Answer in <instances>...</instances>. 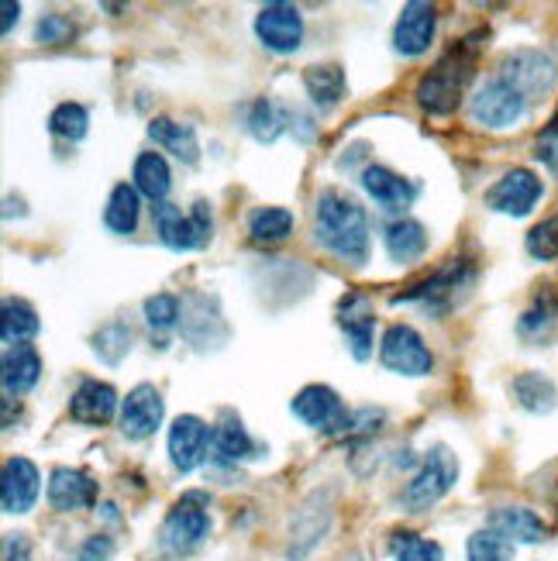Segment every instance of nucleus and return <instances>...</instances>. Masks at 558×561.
Here are the masks:
<instances>
[{
	"mask_svg": "<svg viewBox=\"0 0 558 561\" xmlns=\"http://www.w3.org/2000/svg\"><path fill=\"white\" fill-rule=\"evenodd\" d=\"M314 221H318L314 234L331 255L352 265H362L369 259V221L355 197L342 190H324L318 197V207H314Z\"/></svg>",
	"mask_w": 558,
	"mask_h": 561,
	"instance_id": "nucleus-1",
	"label": "nucleus"
},
{
	"mask_svg": "<svg viewBox=\"0 0 558 561\" xmlns=\"http://www.w3.org/2000/svg\"><path fill=\"white\" fill-rule=\"evenodd\" d=\"M472 66H476V38H463L421 77L418 93H414L418 104L434 117H448L458 107V101H463Z\"/></svg>",
	"mask_w": 558,
	"mask_h": 561,
	"instance_id": "nucleus-2",
	"label": "nucleus"
},
{
	"mask_svg": "<svg viewBox=\"0 0 558 561\" xmlns=\"http://www.w3.org/2000/svg\"><path fill=\"white\" fill-rule=\"evenodd\" d=\"M455 482H458V458L452 455V448L434 445L424 458L421 472L403 490V506L410 514H424V510H431L442 496L452 493Z\"/></svg>",
	"mask_w": 558,
	"mask_h": 561,
	"instance_id": "nucleus-3",
	"label": "nucleus"
},
{
	"mask_svg": "<svg viewBox=\"0 0 558 561\" xmlns=\"http://www.w3.org/2000/svg\"><path fill=\"white\" fill-rule=\"evenodd\" d=\"M207 534H210V514L204 506V496H183L159 527V548L166 554H190L207 541Z\"/></svg>",
	"mask_w": 558,
	"mask_h": 561,
	"instance_id": "nucleus-4",
	"label": "nucleus"
},
{
	"mask_svg": "<svg viewBox=\"0 0 558 561\" xmlns=\"http://www.w3.org/2000/svg\"><path fill=\"white\" fill-rule=\"evenodd\" d=\"M472 276H476V270H472L469 259H452L434 276H428L424 283L410 286L407 293L394 297V304H424L434 313H448L452 304L458 300V293L472 283Z\"/></svg>",
	"mask_w": 558,
	"mask_h": 561,
	"instance_id": "nucleus-5",
	"label": "nucleus"
},
{
	"mask_svg": "<svg viewBox=\"0 0 558 561\" xmlns=\"http://www.w3.org/2000/svg\"><path fill=\"white\" fill-rule=\"evenodd\" d=\"M500 77L511 83L524 101H542L555 90L558 69L551 56H545L542 48H514L511 56H503L500 62Z\"/></svg>",
	"mask_w": 558,
	"mask_h": 561,
	"instance_id": "nucleus-6",
	"label": "nucleus"
},
{
	"mask_svg": "<svg viewBox=\"0 0 558 561\" xmlns=\"http://www.w3.org/2000/svg\"><path fill=\"white\" fill-rule=\"evenodd\" d=\"M524 111H527V101L503 77L487 80L469 101V114H472L476 125L493 128V131L517 125V121L524 117Z\"/></svg>",
	"mask_w": 558,
	"mask_h": 561,
	"instance_id": "nucleus-7",
	"label": "nucleus"
},
{
	"mask_svg": "<svg viewBox=\"0 0 558 561\" xmlns=\"http://www.w3.org/2000/svg\"><path fill=\"white\" fill-rule=\"evenodd\" d=\"M294 413L307 427L321 431V434H349L352 431V413L345 410L342 397L321 382L300 389L294 397Z\"/></svg>",
	"mask_w": 558,
	"mask_h": 561,
	"instance_id": "nucleus-8",
	"label": "nucleus"
},
{
	"mask_svg": "<svg viewBox=\"0 0 558 561\" xmlns=\"http://www.w3.org/2000/svg\"><path fill=\"white\" fill-rule=\"evenodd\" d=\"M379 362L397 376H428L434 369V358L424 345V337L410 324L386 328L379 341Z\"/></svg>",
	"mask_w": 558,
	"mask_h": 561,
	"instance_id": "nucleus-9",
	"label": "nucleus"
},
{
	"mask_svg": "<svg viewBox=\"0 0 558 561\" xmlns=\"http://www.w3.org/2000/svg\"><path fill=\"white\" fill-rule=\"evenodd\" d=\"M255 35L270 53H297L304 38V18L294 4L273 0V4H262V11L255 14Z\"/></svg>",
	"mask_w": 558,
	"mask_h": 561,
	"instance_id": "nucleus-10",
	"label": "nucleus"
},
{
	"mask_svg": "<svg viewBox=\"0 0 558 561\" xmlns=\"http://www.w3.org/2000/svg\"><path fill=\"white\" fill-rule=\"evenodd\" d=\"M542 193H545V186L535 173H531V169H511V173L487 190V207L497 214L524 217V214L535 210Z\"/></svg>",
	"mask_w": 558,
	"mask_h": 561,
	"instance_id": "nucleus-11",
	"label": "nucleus"
},
{
	"mask_svg": "<svg viewBox=\"0 0 558 561\" xmlns=\"http://www.w3.org/2000/svg\"><path fill=\"white\" fill-rule=\"evenodd\" d=\"M38 490H42V472H38L35 461L11 455L4 461V472H0V500H4V514H11V517L29 514L38 500Z\"/></svg>",
	"mask_w": 558,
	"mask_h": 561,
	"instance_id": "nucleus-12",
	"label": "nucleus"
},
{
	"mask_svg": "<svg viewBox=\"0 0 558 561\" xmlns=\"http://www.w3.org/2000/svg\"><path fill=\"white\" fill-rule=\"evenodd\" d=\"M434 28H439V11H434V4L410 0V4H403V11L397 18V28H394L397 53L407 56V59L424 56L431 48V42H434Z\"/></svg>",
	"mask_w": 558,
	"mask_h": 561,
	"instance_id": "nucleus-13",
	"label": "nucleus"
},
{
	"mask_svg": "<svg viewBox=\"0 0 558 561\" xmlns=\"http://www.w3.org/2000/svg\"><path fill=\"white\" fill-rule=\"evenodd\" d=\"M214 442V431L186 413V417H176L173 427H169V458H173L176 472H193L207 458V448Z\"/></svg>",
	"mask_w": 558,
	"mask_h": 561,
	"instance_id": "nucleus-14",
	"label": "nucleus"
},
{
	"mask_svg": "<svg viewBox=\"0 0 558 561\" xmlns=\"http://www.w3.org/2000/svg\"><path fill=\"white\" fill-rule=\"evenodd\" d=\"M162 410L166 407H162L159 389L141 382L125 397V403H121V431H125V437H132V442L152 437L162 424Z\"/></svg>",
	"mask_w": 558,
	"mask_h": 561,
	"instance_id": "nucleus-15",
	"label": "nucleus"
},
{
	"mask_svg": "<svg viewBox=\"0 0 558 561\" xmlns=\"http://www.w3.org/2000/svg\"><path fill=\"white\" fill-rule=\"evenodd\" d=\"M114 410H117V393L111 382L101 379H83L77 386V393L69 397V417L87 427L107 424L114 417Z\"/></svg>",
	"mask_w": 558,
	"mask_h": 561,
	"instance_id": "nucleus-16",
	"label": "nucleus"
},
{
	"mask_svg": "<svg viewBox=\"0 0 558 561\" xmlns=\"http://www.w3.org/2000/svg\"><path fill=\"white\" fill-rule=\"evenodd\" d=\"M338 324H342V331L349 337L352 355L358 362H366L373 355V324H376L366 293H349L342 307H338Z\"/></svg>",
	"mask_w": 558,
	"mask_h": 561,
	"instance_id": "nucleus-17",
	"label": "nucleus"
},
{
	"mask_svg": "<svg viewBox=\"0 0 558 561\" xmlns=\"http://www.w3.org/2000/svg\"><path fill=\"white\" fill-rule=\"evenodd\" d=\"M48 503L62 514H77L96 503V482L80 469H56L48 476Z\"/></svg>",
	"mask_w": 558,
	"mask_h": 561,
	"instance_id": "nucleus-18",
	"label": "nucleus"
},
{
	"mask_svg": "<svg viewBox=\"0 0 558 561\" xmlns=\"http://www.w3.org/2000/svg\"><path fill=\"white\" fill-rule=\"evenodd\" d=\"M362 186H366V193L383 210H407L418 197V186L410 180H403L400 173H394V169H386V165L362 169Z\"/></svg>",
	"mask_w": 558,
	"mask_h": 561,
	"instance_id": "nucleus-19",
	"label": "nucleus"
},
{
	"mask_svg": "<svg viewBox=\"0 0 558 561\" xmlns=\"http://www.w3.org/2000/svg\"><path fill=\"white\" fill-rule=\"evenodd\" d=\"M490 527L514 545H542L548 538L545 520L527 506H497L490 514Z\"/></svg>",
	"mask_w": 558,
	"mask_h": 561,
	"instance_id": "nucleus-20",
	"label": "nucleus"
},
{
	"mask_svg": "<svg viewBox=\"0 0 558 561\" xmlns=\"http://www.w3.org/2000/svg\"><path fill=\"white\" fill-rule=\"evenodd\" d=\"M156 231H159L162 245L173 249V252H193V249L207 245V238L201 234L197 225H193V217H186L173 204H159L156 207Z\"/></svg>",
	"mask_w": 558,
	"mask_h": 561,
	"instance_id": "nucleus-21",
	"label": "nucleus"
},
{
	"mask_svg": "<svg viewBox=\"0 0 558 561\" xmlns=\"http://www.w3.org/2000/svg\"><path fill=\"white\" fill-rule=\"evenodd\" d=\"M149 138L159 145V149L173 152L180 162L193 165L201 156V145H197V131L193 125H183V121H173V117H152L149 125Z\"/></svg>",
	"mask_w": 558,
	"mask_h": 561,
	"instance_id": "nucleus-22",
	"label": "nucleus"
},
{
	"mask_svg": "<svg viewBox=\"0 0 558 561\" xmlns=\"http://www.w3.org/2000/svg\"><path fill=\"white\" fill-rule=\"evenodd\" d=\"M42 376V358L32 345H11L4 352V393L24 397Z\"/></svg>",
	"mask_w": 558,
	"mask_h": 561,
	"instance_id": "nucleus-23",
	"label": "nucleus"
},
{
	"mask_svg": "<svg viewBox=\"0 0 558 561\" xmlns=\"http://www.w3.org/2000/svg\"><path fill=\"white\" fill-rule=\"evenodd\" d=\"M383 245L394 262H414L428 252V231L421 221H414V217H400V221L386 225Z\"/></svg>",
	"mask_w": 558,
	"mask_h": 561,
	"instance_id": "nucleus-24",
	"label": "nucleus"
},
{
	"mask_svg": "<svg viewBox=\"0 0 558 561\" xmlns=\"http://www.w3.org/2000/svg\"><path fill=\"white\" fill-rule=\"evenodd\" d=\"M132 180H135V190L141 193V197H149L152 204H166V193H169V186H173L169 162L159 152H141L135 159Z\"/></svg>",
	"mask_w": 558,
	"mask_h": 561,
	"instance_id": "nucleus-25",
	"label": "nucleus"
},
{
	"mask_svg": "<svg viewBox=\"0 0 558 561\" xmlns=\"http://www.w3.org/2000/svg\"><path fill=\"white\" fill-rule=\"evenodd\" d=\"M318 500V496H314ZM314 500L300 510L297 520H294V530H289V558H304L314 545H318L324 538V530H328V520H331V510L328 506H314Z\"/></svg>",
	"mask_w": 558,
	"mask_h": 561,
	"instance_id": "nucleus-26",
	"label": "nucleus"
},
{
	"mask_svg": "<svg viewBox=\"0 0 558 561\" xmlns=\"http://www.w3.org/2000/svg\"><path fill=\"white\" fill-rule=\"evenodd\" d=\"M210 445H214V458L221 461V466H238V461L255 455V442L249 437V431L241 427V421H235V417H225L214 427Z\"/></svg>",
	"mask_w": 558,
	"mask_h": 561,
	"instance_id": "nucleus-27",
	"label": "nucleus"
},
{
	"mask_svg": "<svg viewBox=\"0 0 558 561\" xmlns=\"http://www.w3.org/2000/svg\"><path fill=\"white\" fill-rule=\"evenodd\" d=\"M138 217H141V193L135 190V183H117L111 190V201L104 210V225L114 234H132L138 228Z\"/></svg>",
	"mask_w": 558,
	"mask_h": 561,
	"instance_id": "nucleus-28",
	"label": "nucleus"
},
{
	"mask_svg": "<svg viewBox=\"0 0 558 561\" xmlns=\"http://www.w3.org/2000/svg\"><path fill=\"white\" fill-rule=\"evenodd\" d=\"M304 87H307L314 104H318L321 111H331L345 96V72H342V66H334V62L310 66L304 72Z\"/></svg>",
	"mask_w": 558,
	"mask_h": 561,
	"instance_id": "nucleus-29",
	"label": "nucleus"
},
{
	"mask_svg": "<svg viewBox=\"0 0 558 561\" xmlns=\"http://www.w3.org/2000/svg\"><path fill=\"white\" fill-rule=\"evenodd\" d=\"M38 313L32 304H24L18 297H8L4 307H0V337L8 341V345H24V341H32L38 334Z\"/></svg>",
	"mask_w": 558,
	"mask_h": 561,
	"instance_id": "nucleus-30",
	"label": "nucleus"
},
{
	"mask_svg": "<svg viewBox=\"0 0 558 561\" xmlns=\"http://www.w3.org/2000/svg\"><path fill=\"white\" fill-rule=\"evenodd\" d=\"M511 393H514V400H517L524 410H531V413H548V410H555V403H558V389H555V382H551L548 376H542V373H521V376L511 382Z\"/></svg>",
	"mask_w": 558,
	"mask_h": 561,
	"instance_id": "nucleus-31",
	"label": "nucleus"
},
{
	"mask_svg": "<svg viewBox=\"0 0 558 561\" xmlns=\"http://www.w3.org/2000/svg\"><path fill=\"white\" fill-rule=\"evenodd\" d=\"M558 321V293L551 286H545L535 300H531V307L521 313V321H517V331L521 337L527 341H542Z\"/></svg>",
	"mask_w": 558,
	"mask_h": 561,
	"instance_id": "nucleus-32",
	"label": "nucleus"
},
{
	"mask_svg": "<svg viewBox=\"0 0 558 561\" xmlns=\"http://www.w3.org/2000/svg\"><path fill=\"white\" fill-rule=\"evenodd\" d=\"M289 231H294V214L286 207H259L249 217V234L255 245H280Z\"/></svg>",
	"mask_w": 558,
	"mask_h": 561,
	"instance_id": "nucleus-33",
	"label": "nucleus"
},
{
	"mask_svg": "<svg viewBox=\"0 0 558 561\" xmlns=\"http://www.w3.org/2000/svg\"><path fill=\"white\" fill-rule=\"evenodd\" d=\"M466 558L469 561H514V541H506L493 527H482V530L469 534Z\"/></svg>",
	"mask_w": 558,
	"mask_h": 561,
	"instance_id": "nucleus-34",
	"label": "nucleus"
},
{
	"mask_svg": "<svg viewBox=\"0 0 558 561\" xmlns=\"http://www.w3.org/2000/svg\"><path fill=\"white\" fill-rule=\"evenodd\" d=\"M390 554L394 561H442L445 558L439 541H428L414 530H397L390 538Z\"/></svg>",
	"mask_w": 558,
	"mask_h": 561,
	"instance_id": "nucleus-35",
	"label": "nucleus"
},
{
	"mask_svg": "<svg viewBox=\"0 0 558 561\" xmlns=\"http://www.w3.org/2000/svg\"><path fill=\"white\" fill-rule=\"evenodd\" d=\"M286 125V114L276 101H270V96H262V101L252 104L249 111V131L255 141H276L280 131Z\"/></svg>",
	"mask_w": 558,
	"mask_h": 561,
	"instance_id": "nucleus-36",
	"label": "nucleus"
},
{
	"mask_svg": "<svg viewBox=\"0 0 558 561\" xmlns=\"http://www.w3.org/2000/svg\"><path fill=\"white\" fill-rule=\"evenodd\" d=\"M90 128V114L83 104H59L53 114H48V131L66 138V141H80Z\"/></svg>",
	"mask_w": 558,
	"mask_h": 561,
	"instance_id": "nucleus-37",
	"label": "nucleus"
},
{
	"mask_svg": "<svg viewBox=\"0 0 558 561\" xmlns=\"http://www.w3.org/2000/svg\"><path fill=\"white\" fill-rule=\"evenodd\" d=\"M93 352L101 355V362L107 365H117L132 352V331L125 324H107L93 334Z\"/></svg>",
	"mask_w": 558,
	"mask_h": 561,
	"instance_id": "nucleus-38",
	"label": "nucleus"
},
{
	"mask_svg": "<svg viewBox=\"0 0 558 561\" xmlns=\"http://www.w3.org/2000/svg\"><path fill=\"white\" fill-rule=\"evenodd\" d=\"M527 252H531V259H538V262L558 259V214L545 217L542 225H535L527 231Z\"/></svg>",
	"mask_w": 558,
	"mask_h": 561,
	"instance_id": "nucleus-39",
	"label": "nucleus"
},
{
	"mask_svg": "<svg viewBox=\"0 0 558 561\" xmlns=\"http://www.w3.org/2000/svg\"><path fill=\"white\" fill-rule=\"evenodd\" d=\"M77 38V24H72L66 14H45L35 24V42L42 45H66Z\"/></svg>",
	"mask_w": 558,
	"mask_h": 561,
	"instance_id": "nucleus-40",
	"label": "nucleus"
},
{
	"mask_svg": "<svg viewBox=\"0 0 558 561\" xmlns=\"http://www.w3.org/2000/svg\"><path fill=\"white\" fill-rule=\"evenodd\" d=\"M145 321H149L152 328H159V331L173 328L180 321V300L169 297V293H156V297L145 300Z\"/></svg>",
	"mask_w": 558,
	"mask_h": 561,
	"instance_id": "nucleus-41",
	"label": "nucleus"
},
{
	"mask_svg": "<svg viewBox=\"0 0 558 561\" xmlns=\"http://www.w3.org/2000/svg\"><path fill=\"white\" fill-rule=\"evenodd\" d=\"M535 159L558 180V114L538 131V138H535Z\"/></svg>",
	"mask_w": 558,
	"mask_h": 561,
	"instance_id": "nucleus-42",
	"label": "nucleus"
},
{
	"mask_svg": "<svg viewBox=\"0 0 558 561\" xmlns=\"http://www.w3.org/2000/svg\"><path fill=\"white\" fill-rule=\"evenodd\" d=\"M114 551L111 538H104V534H96V538H90L83 548H80V561H107Z\"/></svg>",
	"mask_w": 558,
	"mask_h": 561,
	"instance_id": "nucleus-43",
	"label": "nucleus"
},
{
	"mask_svg": "<svg viewBox=\"0 0 558 561\" xmlns=\"http://www.w3.org/2000/svg\"><path fill=\"white\" fill-rule=\"evenodd\" d=\"M4 561H32V548H29V541H24V534H8Z\"/></svg>",
	"mask_w": 558,
	"mask_h": 561,
	"instance_id": "nucleus-44",
	"label": "nucleus"
},
{
	"mask_svg": "<svg viewBox=\"0 0 558 561\" xmlns=\"http://www.w3.org/2000/svg\"><path fill=\"white\" fill-rule=\"evenodd\" d=\"M193 225H197L201 228V234L204 238H210V207H207V201H197V204H193Z\"/></svg>",
	"mask_w": 558,
	"mask_h": 561,
	"instance_id": "nucleus-45",
	"label": "nucleus"
},
{
	"mask_svg": "<svg viewBox=\"0 0 558 561\" xmlns=\"http://www.w3.org/2000/svg\"><path fill=\"white\" fill-rule=\"evenodd\" d=\"M0 11H4V35L14 28V18L21 14V4H14V0H4V8H0Z\"/></svg>",
	"mask_w": 558,
	"mask_h": 561,
	"instance_id": "nucleus-46",
	"label": "nucleus"
}]
</instances>
